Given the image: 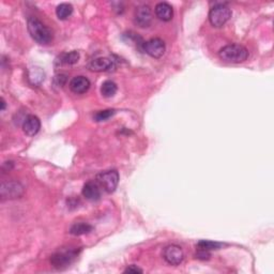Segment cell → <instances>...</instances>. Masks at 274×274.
<instances>
[{
    "label": "cell",
    "instance_id": "6da1fadb",
    "mask_svg": "<svg viewBox=\"0 0 274 274\" xmlns=\"http://www.w3.org/2000/svg\"><path fill=\"white\" fill-rule=\"evenodd\" d=\"M28 31H29L31 38L37 43L41 45H46L53 40V32L49 28L43 24L42 21L37 18L28 19Z\"/></svg>",
    "mask_w": 274,
    "mask_h": 274
},
{
    "label": "cell",
    "instance_id": "7a4b0ae2",
    "mask_svg": "<svg viewBox=\"0 0 274 274\" xmlns=\"http://www.w3.org/2000/svg\"><path fill=\"white\" fill-rule=\"evenodd\" d=\"M219 56L222 60L231 63H244L249 57L248 49L239 44H231L226 45L219 52Z\"/></svg>",
    "mask_w": 274,
    "mask_h": 274
},
{
    "label": "cell",
    "instance_id": "3957f363",
    "mask_svg": "<svg viewBox=\"0 0 274 274\" xmlns=\"http://www.w3.org/2000/svg\"><path fill=\"white\" fill-rule=\"evenodd\" d=\"M232 18V10L226 3H217L209 12V21L212 26L220 28L224 26Z\"/></svg>",
    "mask_w": 274,
    "mask_h": 274
},
{
    "label": "cell",
    "instance_id": "277c9868",
    "mask_svg": "<svg viewBox=\"0 0 274 274\" xmlns=\"http://www.w3.org/2000/svg\"><path fill=\"white\" fill-rule=\"evenodd\" d=\"M78 256V251L76 249L61 250L50 257V264L57 269H63L70 266Z\"/></svg>",
    "mask_w": 274,
    "mask_h": 274
},
{
    "label": "cell",
    "instance_id": "5b68a950",
    "mask_svg": "<svg viewBox=\"0 0 274 274\" xmlns=\"http://www.w3.org/2000/svg\"><path fill=\"white\" fill-rule=\"evenodd\" d=\"M97 182L106 193H113L119 182V174L117 170H106L97 176Z\"/></svg>",
    "mask_w": 274,
    "mask_h": 274
},
{
    "label": "cell",
    "instance_id": "8992f818",
    "mask_svg": "<svg viewBox=\"0 0 274 274\" xmlns=\"http://www.w3.org/2000/svg\"><path fill=\"white\" fill-rule=\"evenodd\" d=\"M143 49L152 58H161L165 53L166 46L162 39L153 38L147 42H144Z\"/></svg>",
    "mask_w": 274,
    "mask_h": 274
},
{
    "label": "cell",
    "instance_id": "52a82bcc",
    "mask_svg": "<svg viewBox=\"0 0 274 274\" xmlns=\"http://www.w3.org/2000/svg\"><path fill=\"white\" fill-rule=\"evenodd\" d=\"M24 193V188L21 187V184L15 181L10 182H3L1 184V189H0V194H1V198L4 199H15L21 197Z\"/></svg>",
    "mask_w": 274,
    "mask_h": 274
},
{
    "label": "cell",
    "instance_id": "ba28073f",
    "mask_svg": "<svg viewBox=\"0 0 274 274\" xmlns=\"http://www.w3.org/2000/svg\"><path fill=\"white\" fill-rule=\"evenodd\" d=\"M163 258L170 266H178L183 261V251L178 245H169L163 251Z\"/></svg>",
    "mask_w": 274,
    "mask_h": 274
},
{
    "label": "cell",
    "instance_id": "9c48e42d",
    "mask_svg": "<svg viewBox=\"0 0 274 274\" xmlns=\"http://www.w3.org/2000/svg\"><path fill=\"white\" fill-rule=\"evenodd\" d=\"M152 21V13L149 5L143 4L135 11V24L142 28L149 27Z\"/></svg>",
    "mask_w": 274,
    "mask_h": 274
},
{
    "label": "cell",
    "instance_id": "30bf717a",
    "mask_svg": "<svg viewBox=\"0 0 274 274\" xmlns=\"http://www.w3.org/2000/svg\"><path fill=\"white\" fill-rule=\"evenodd\" d=\"M41 128V121L35 115L27 116L23 122V130L26 135L35 136Z\"/></svg>",
    "mask_w": 274,
    "mask_h": 274
},
{
    "label": "cell",
    "instance_id": "8fae6325",
    "mask_svg": "<svg viewBox=\"0 0 274 274\" xmlns=\"http://www.w3.org/2000/svg\"><path fill=\"white\" fill-rule=\"evenodd\" d=\"M83 196L87 200L97 201L101 198V187L97 181H88L83 188Z\"/></svg>",
    "mask_w": 274,
    "mask_h": 274
},
{
    "label": "cell",
    "instance_id": "7c38bea8",
    "mask_svg": "<svg viewBox=\"0 0 274 274\" xmlns=\"http://www.w3.org/2000/svg\"><path fill=\"white\" fill-rule=\"evenodd\" d=\"M90 88V81L85 76H76L70 82V89L76 94L86 93Z\"/></svg>",
    "mask_w": 274,
    "mask_h": 274
},
{
    "label": "cell",
    "instance_id": "4fadbf2b",
    "mask_svg": "<svg viewBox=\"0 0 274 274\" xmlns=\"http://www.w3.org/2000/svg\"><path fill=\"white\" fill-rule=\"evenodd\" d=\"M113 68H114V61L106 57L96 58L89 63V69L93 72H106L111 70Z\"/></svg>",
    "mask_w": 274,
    "mask_h": 274
},
{
    "label": "cell",
    "instance_id": "5bb4252c",
    "mask_svg": "<svg viewBox=\"0 0 274 274\" xmlns=\"http://www.w3.org/2000/svg\"><path fill=\"white\" fill-rule=\"evenodd\" d=\"M155 15L159 20L163 21H169L174 16V10L172 7L167 2H160L155 5Z\"/></svg>",
    "mask_w": 274,
    "mask_h": 274
},
{
    "label": "cell",
    "instance_id": "9a60e30c",
    "mask_svg": "<svg viewBox=\"0 0 274 274\" xmlns=\"http://www.w3.org/2000/svg\"><path fill=\"white\" fill-rule=\"evenodd\" d=\"M93 231V227L85 222L75 223L70 228V233L73 236H82V234H87Z\"/></svg>",
    "mask_w": 274,
    "mask_h": 274
},
{
    "label": "cell",
    "instance_id": "2e32d148",
    "mask_svg": "<svg viewBox=\"0 0 274 274\" xmlns=\"http://www.w3.org/2000/svg\"><path fill=\"white\" fill-rule=\"evenodd\" d=\"M80 60V53L76 52V50H72L70 53L63 54L58 58L57 63L61 65H72L78 63Z\"/></svg>",
    "mask_w": 274,
    "mask_h": 274
},
{
    "label": "cell",
    "instance_id": "e0dca14e",
    "mask_svg": "<svg viewBox=\"0 0 274 274\" xmlns=\"http://www.w3.org/2000/svg\"><path fill=\"white\" fill-rule=\"evenodd\" d=\"M72 13H73V7L70 3H61L56 9V15L61 21L69 19Z\"/></svg>",
    "mask_w": 274,
    "mask_h": 274
},
{
    "label": "cell",
    "instance_id": "ac0fdd59",
    "mask_svg": "<svg viewBox=\"0 0 274 274\" xmlns=\"http://www.w3.org/2000/svg\"><path fill=\"white\" fill-rule=\"evenodd\" d=\"M117 92V85L113 81H105L101 86V93L104 98L114 97Z\"/></svg>",
    "mask_w": 274,
    "mask_h": 274
},
{
    "label": "cell",
    "instance_id": "d6986e66",
    "mask_svg": "<svg viewBox=\"0 0 274 274\" xmlns=\"http://www.w3.org/2000/svg\"><path fill=\"white\" fill-rule=\"evenodd\" d=\"M223 247V244L220 242H214V241H208V240H201L197 243V248L200 250L205 251H213V250H219Z\"/></svg>",
    "mask_w": 274,
    "mask_h": 274
},
{
    "label": "cell",
    "instance_id": "ffe728a7",
    "mask_svg": "<svg viewBox=\"0 0 274 274\" xmlns=\"http://www.w3.org/2000/svg\"><path fill=\"white\" fill-rule=\"evenodd\" d=\"M115 115V110L114 109H104V110H100L98 113L93 116V119L101 122V121H106L108 120L109 118H111Z\"/></svg>",
    "mask_w": 274,
    "mask_h": 274
},
{
    "label": "cell",
    "instance_id": "44dd1931",
    "mask_svg": "<svg viewBox=\"0 0 274 274\" xmlns=\"http://www.w3.org/2000/svg\"><path fill=\"white\" fill-rule=\"evenodd\" d=\"M210 257H211V254L209 251L198 249V252L196 253V258H198L200 260H208Z\"/></svg>",
    "mask_w": 274,
    "mask_h": 274
},
{
    "label": "cell",
    "instance_id": "7402d4cb",
    "mask_svg": "<svg viewBox=\"0 0 274 274\" xmlns=\"http://www.w3.org/2000/svg\"><path fill=\"white\" fill-rule=\"evenodd\" d=\"M125 273H132V274H137V273H143V270L139 269L136 266H130L127 267L126 269L125 270Z\"/></svg>",
    "mask_w": 274,
    "mask_h": 274
},
{
    "label": "cell",
    "instance_id": "603a6c76",
    "mask_svg": "<svg viewBox=\"0 0 274 274\" xmlns=\"http://www.w3.org/2000/svg\"><path fill=\"white\" fill-rule=\"evenodd\" d=\"M56 81H57V85L58 86H63L65 82H66V77L63 74H60L56 76Z\"/></svg>",
    "mask_w": 274,
    "mask_h": 274
},
{
    "label": "cell",
    "instance_id": "cb8c5ba5",
    "mask_svg": "<svg viewBox=\"0 0 274 274\" xmlns=\"http://www.w3.org/2000/svg\"><path fill=\"white\" fill-rule=\"evenodd\" d=\"M5 108V101L3 98H1V110H4Z\"/></svg>",
    "mask_w": 274,
    "mask_h": 274
}]
</instances>
